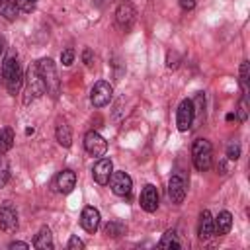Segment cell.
I'll list each match as a JSON object with an SVG mask.
<instances>
[{
    "instance_id": "5",
    "label": "cell",
    "mask_w": 250,
    "mask_h": 250,
    "mask_svg": "<svg viewBox=\"0 0 250 250\" xmlns=\"http://www.w3.org/2000/svg\"><path fill=\"white\" fill-rule=\"evenodd\" d=\"M111 96H113V88H111V84L105 82V80H98V82L92 86V90H90V102H92L94 107H104V105H107V104L111 102Z\"/></svg>"
},
{
    "instance_id": "28",
    "label": "cell",
    "mask_w": 250,
    "mask_h": 250,
    "mask_svg": "<svg viewBox=\"0 0 250 250\" xmlns=\"http://www.w3.org/2000/svg\"><path fill=\"white\" fill-rule=\"evenodd\" d=\"M240 84H242V90L246 92V84H248V61H242L240 62Z\"/></svg>"
},
{
    "instance_id": "18",
    "label": "cell",
    "mask_w": 250,
    "mask_h": 250,
    "mask_svg": "<svg viewBox=\"0 0 250 250\" xmlns=\"http://www.w3.org/2000/svg\"><path fill=\"white\" fill-rule=\"evenodd\" d=\"M33 246L37 250H51L53 248V234H51V229L49 227H41L39 229V232L35 234Z\"/></svg>"
},
{
    "instance_id": "8",
    "label": "cell",
    "mask_w": 250,
    "mask_h": 250,
    "mask_svg": "<svg viewBox=\"0 0 250 250\" xmlns=\"http://www.w3.org/2000/svg\"><path fill=\"white\" fill-rule=\"evenodd\" d=\"M195 119V107H193V102L191 100H182L180 105H178V111H176V125H178V131H188L191 127Z\"/></svg>"
},
{
    "instance_id": "23",
    "label": "cell",
    "mask_w": 250,
    "mask_h": 250,
    "mask_svg": "<svg viewBox=\"0 0 250 250\" xmlns=\"http://www.w3.org/2000/svg\"><path fill=\"white\" fill-rule=\"evenodd\" d=\"M0 16H4L6 20H16L18 16V6L14 0H0Z\"/></svg>"
},
{
    "instance_id": "32",
    "label": "cell",
    "mask_w": 250,
    "mask_h": 250,
    "mask_svg": "<svg viewBox=\"0 0 250 250\" xmlns=\"http://www.w3.org/2000/svg\"><path fill=\"white\" fill-rule=\"evenodd\" d=\"M180 6H182V10L189 12V10L195 8V0H180Z\"/></svg>"
},
{
    "instance_id": "25",
    "label": "cell",
    "mask_w": 250,
    "mask_h": 250,
    "mask_svg": "<svg viewBox=\"0 0 250 250\" xmlns=\"http://www.w3.org/2000/svg\"><path fill=\"white\" fill-rule=\"evenodd\" d=\"M227 158L229 160H238L240 158V145L238 143H230L227 146Z\"/></svg>"
},
{
    "instance_id": "1",
    "label": "cell",
    "mask_w": 250,
    "mask_h": 250,
    "mask_svg": "<svg viewBox=\"0 0 250 250\" xmlns=\"http://www.w3.org/2000/svg\"><path fill=\"white\" fill-rule=\"evenodd\" d=\"M2 78H4V86L8 90L10 96H16L23 84V74H21V66L18 62V55H8L2 62Z\"/></svg>"
},
{
    "instance_id": "15",
    "label": "cell",
    "mask_w": 250,
    "mask_h": 250,
    "mask_svg": "<svg viewBox=\"0 0 250 250\" xmlns=\"http://www.w3.org/2000/svg\"><path fill=\"white\" fill-rule=\"evenodd\" d=\"M215 234V229H213V217L207 209H203L199 213V223H197V236L201 240H207Z\"/></svg>"
},
{
    "instance_id": "29",
    "label": "cell",
    "mask_w": 250,
    "mask_h": 250,
    "mask_svg": "<svg viewBox=\"0 0 250 250\" xmlns=\"http://www.w3.org/2000/svg\"><path fill=\"white\" fill-rule=\"evenodd\" d=\"M66 248H68V250H82V248H84V242H82V240H80L76 234H72V236L68 238Z\"/></svg>"
},
{
    "instance_id": "21",
    "label": "cell",
    "mask_w": 250,
    "mask_h": 250,
    "mask_svg": "<svg viewBox=\"0 0 250 250\" xmlns=\"http://www.w3.org/2000/svg\"><path fill=\"white\" fill-rule=\"evenodd\" d=\"M14 146V131L12 127H4L0 129V152H8Z\"/></svg>"
},
{
    "instance_id": "27",
    "label": "cell",
    "mask_w": 250,
    "mask_h": 250,
    "mask_svg": "<svg viewBox=\"0 0 250 250\" xmlns=\"http://www.w3.org/2000/svg\"><path fill=\"white\" fill-rule=\"evenodd\" d=\"M74 49H64L62 53H61V62L64 64V66H70L72 62H74Z\"/></svg>"
},
{
    "instance_id": "20",
    "label": "cell",
    "mask_w": 250,
    "mask_h": 250,
    "mask_svg": "<svg viewBox=\"0 0 250 250\" xmlns=\"http://www.w3.org/2000/svg\"><path fill=\"white\" fill-rule=\"evenodd\" d=\"M158 246L160 248H182V242H180L176 230H166L162 234V238L158 240Z\"/></svg>"
},
{
    "instance_id": "24",
    "label": "cell",
    "mask_w": 250,
    "mask_h": 250,
    "mask_svg": "<svg viewBox=\"0 0 250 250\" xmlns=\"http://www.w3.org/2000/svg\"><path fill=\"white\" fill-rule=\"evenodd\" d=\"M10 180V162L4 156V152H0V188H4Z\"/></svg>"
},
{
    "instance_id": "9",
    "label": "cell",
    "mask_w": 250,
    "mask_h": 250,
    "mask_svg": "<svg viewBox=\"0 0 250 250\" xmlns=\"http://www.w3.org/2000/svg\"><path fill=\"white\" fill-rule=\"evenodd\" d=\"M109 188H111V191L115 193V195H121V197H125V195H129L131 193V189H133V180H131V176L127 174V172H111V178H109Z\"/></svg>"
},
{
    "instance_id": "19",
    "label": "cell",
    "mask_w": 250,
    "mask_h": 250,
    "mask_svg": "<svg viewBox=\"0 0 250 250\" xmlns=\"http://www.w3.org/2000/svg\"><path fill=\"white\" fill-rule=\"evenodd\" d=\"M55 135H57V141H59V145L61 146H70L72 145V131H70V127L64 123V121H57V129H55Z\"/></svg>"
},
{
    "instance_id": "34",
    "label": "cell",
    "mask_w": 250,
    "mask_h": 250,
    "mask_svg": "<svg viewBox=\"0 0 250 250\" xmlns=\"http://www.w3.org/2000/svg\"><path fill=\"white\" fill-rule=\"evenodd\" d=\"M4 49H6V41H4V37H0V57H2Z\"/></svg>"
},
{
    "instance_id": "11",
    "label": "cell",
    "mask_w": 250,
    "mask_h": 250,
    "mask_svg": "<svg viewBox=\"0 0 250 250\" xmlns=\"http://www.w3.org/2000/svg\"><path fill=\"white\" fill-rule=\"evenodd\" d=\"M111 172H113V162H111V158H104V156L98 158V162L92 168V176H94L96 184H100V186H105L109 182Z\"/></svg>"
},
{
    "instance_id": "13",
    "label": "cell",
    "mask_w": 250,
    "mask_h": 250,
    "mask_svg": "<svg viewBox=\"0 0 250 250\" xmlns=\"http://www.w3.org/2000/svg\"><path fill=\"white\" fill-rule=\"evenodd\" d=\"M80 225L86 232H96L100 229V211L96 207H84L80 215Z\"/></svg>"
},
{
    "instance_id": "17",
    "label": "cell",
    "mask_w": 250,
    "mask_h": 250,
    "mask_svg": "<svg viewBox=\"0 0 250 250\" xmlns=\"http://www.w3.org/2000/svg\"><path fill=\"white\" fill-rule=\"evenodd\" d=\"M232 227V215L229 211H221L215 219H213V229H215V234L223 236V234H229Z\"/></svg>"
},
{
    "instance_id": "26",
    "label": "cell",
    "mask_w": 250,
    "mask_h": 250,
    "mask_svg": "<svg viewBox=\"0 0 250 250\" xmlns=\"http://www.w3.org/2000/svg\"><path fill=\"white\" fill-rule=\"evenodd\" d=\"M35 4H37V0H16L18 10H21V12H33Z\"/></svg>"
},
{
    "instance_id": "35",
    "label": "cell",
    "mask_w": 250,
    "mask_h": 250,
    "mask_svg": "<svg viewBox=\"0 0 250 250\" xmlns=\"http://www.w3.org/2000/svg\"><path fill=\"white\" fill-rule=\"evenodd\" d=\"M98 2H104V0H98Z\"/></svg>"
},
{
    "instance_id": "14",
    "label": "cell",
    "mask_w": 250,
    "mask_h": 250,
    "mask_svg": "<svg viewBox=\"0 0 250 250\" xmlns=\"http://www.w3.org/2000/svg\"><path fill=\"white\" fill-rule=\"evenodd\" d=\"M141 207L146 213H154L158 209V191L152 184H146L141 191Z\"/></svg>"
},
{
    "instance_id": "3",
    "label": "cell",
    "mask_w": 250,
    "mask_h": 250,
    "mask_svg": "<svg viewBox=\"0 0 250 250\" xmlns=\"http://www.w3.org/2000/svg\"><path fill=\"white\" fill-rule=\"evenodd\" d=\"M191 160L195 170L199 172H207L213 164V146L207 139H197L191 146Z\"/></svg>"
},
{
    "instance_id": "6",
    "label": "cell",
    "mask_w": 250,
    "mask_h": 250,
    "mask_svg": "<svg viewBox=\"0 0 250 250\" xmlns=\"http://www.w3.org/2000/svg\"><path fill=\"white\" fill-rule=\"evenodd\" d=\"M84 148H86V152H88L90 156L102 158V156H105V152H107V141H105L100 133L88 131V133L84 135Z\"/></svg>"
},
{
    "instance_id": "7",
    "label": "cell",
    "mask_w": 250,
    "mask_h": 250,
    "mask_svg": "<svg viewBox=\"0 0 250 250\" xmlns=\"http://www.w3.org/2000/svg\"><path fill=\"white\" fill-rule=\"evenodd\" d=\"M135 20H137V12H135V6H133L129 0H123V2H119L117 10H115V21H117V25H119L123 31H129V29L133 27Z\"/></svg>"
},
{
    "instance_id": "33",
    "label": "cell",
    "mask_w": 250,
    "mask_h": 250,
    "mask_svg": "<svg viewBox=\"0 0 250 250\" xmlns=\"http://www.w3.org/2000/svg\"><path fill=\"white\" fill-rule=\"evenodd\" d=\"M16 248H29V244L27 242H21V240H14V242H10V250H16Z\"/></svg>"
},
{
    "instance_id": "31",
    "label": "cell",
    "mask_w": 250,
    "mask_h": 250,
    "mask_svg": "<svg viewBox=\"0 0 250 250\" xmlns=\"http://www.w3.org/2000/svg\"><path fill=\"white\" fill-rule=\"evenodd\" d=\"M82 61H84V64H86V66H90V64H92V61H94V53H92V49H90V47H86V49L82 51Z\"/></svg>"
},
{
    "instance_id": "30",
    "label": "cell",
    "mask_w": 250,
    "mask_h": 250,
    "mask_svg": "<svg viewBox=\"0 0 250 250\" xmlns=\"http://www.w3.org/2000/svg\"><path fill=\"white\" fill-rule=\"evenodd\" d=\"M246 117H248V109H246V98H242V100H240V104H238V119H240V121H246Z\"/></svg>"
},
{
    "instance_id": "10",
    "label": "cell",
    "mask_w": 250,
    "mask_h": 250,
    "mask_svg": "<svg viewBox=\"0 0 250 250\" xmlns=\"http://www.w3.org/2000/svg\"><path fill=\"white\" fill-rule=\"evenodd\" d=\"M20 227L18 223V211L14 209V205L10 201H4L0 207V229L4 232H16Z\"/></svg>"
},
{
    "instance_id": "4",
    "label": "cell",
    "mask_w": 250,
    "mask_h": 250,
    "mask_svg": "<svg viewBox=\"0 0 250 250\" xmlns=\"http://www.w3.org/2000/svg\"><path fill=\"white\" fill-rule=\"evenodd\" d=\"M23 80H25V100H23L25 104H29V102L41 98L43 94H47L45 92V82H43V78H41V74L37 70V64H31L27 68Z\"/></svg>"
},
{
    "instance_id": "22",
    "label": "cell",
    "mask_w": 250,
    "mask_h": 250,
    "mask_svg": "<svg viewBox=\"0 0 250 250\" xmlns=\"http://www.w3.org/2000/svg\"><path fill=\"white\" fill-rule=\"evenodd\" d=\"M104 232H105L107 236H111V238H119L121 234L127 232V227H125L121 221H109V223L104 227Z\"/></svg>"
},
{
    "instance_id": "16",
    "label": "cell",
    "mask_w": 250,
    "mask_h": 250,
    "mask_svg": "<svg viewBox=\"0 0 250 250\" xmlns=\"http://www.w3.org/2000/svg\"><path fill=\"white\" fill-rule=\"evenodd\" d=\"M55 184H57V189H59L61 193H70V191L76 188V172H72V170H62V172H59Z\"/></svg>"
},
{
    "instance_id": "12",
    "label": "cell",
    "mask_w": 250,
    "mask_h": 250,
    "mask_svg": "<svg viewBox=\"0 0 250 250\" xmlns=\"http://www.w3.org/2000/svg\"><path fill=\"white\" fill-rule=\"evenodd\" d=\"M168 197L174 205H180L186 199V180L180 174H174L168 182Z\"/></svg>"
},
{
    "instance_id": "2",
    "label": "cell",
    "mask_w": 250,
    "mask_h": 250,
    "mask_svg": "<svg viewBox=\"0 0 250 250\" xmlns=\"http://www.w3.org/2000/svg\"><path fill=\"white\" fill-rule=\"evenodd\" d=\"M35 64H37V70H39V74H41V78H43V82H45V92H47L53 100H57L59 94H61V80H59L55 62H53L51 59H41V61H37Z\"/></svg>"
}]
</instances>
